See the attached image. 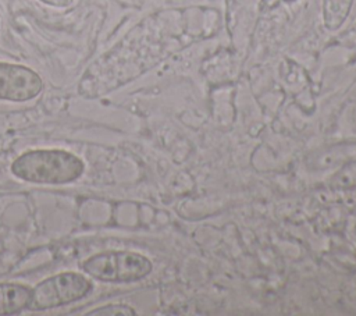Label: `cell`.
I'll use <instances>...</instances> for the list:
<instances>
[{
  "label": "cell",
  "instance_id": "6da1fadb",
  "mask_svg": "<svg viewBox=\"0 0 356 316\" xmlns=\"http://www.w3.org/2000/svg\"><path fill=\"white\" fill-rule=\"evenodd\" d=\"M83 171L82 159L63 149L28 150L11 164L13 175L33 184H68L76 181Z\"/></svg>",
  "mask_w": 356,
  "mask_h": 316
},
{
  "label": "cell",
  "instance_id": "7a4b0ae2",
  "mask_svg": "<svg viewBox=\"0 0 356 316\" xmlns=\"http://www.w3.org/2000/svg\"><path fill=\"white\" fill-rule=\"evenodd\" d=\"M152 262L135 252H102L82 262V270L104 283H134L152 271Z\"/></svg>",
  "mask_w": 356,
  "mask_h": 316
},
{
  "label": "cell",
  "instance_id": "3957f363",
  "mask_svg": "<svg viewBox=\"0 0 356 316\" xmlns=\"http://www.w3.org/2000/svg\"><path fill=\"white\" fill-rule=\"evenodd\" d=\"M92 291V283L82 274L74 271L50 276L32 288V299L28 309L46 310L68 305Z\"/></svg>",
  "mask_w": 356,
  "mask_h": 316
},
{
  "label": "cell",
  "instance_id": "277c9868",
  "mask_svg": "<svg viewBox=\"0 0 356 316\" xmlns=\"http://www.w3.org/2000/svg\"><path fill=\"white\" fill-rule=\"evenodd\" d=\"M43 89L40 75L21 64L0 61V100L28 102Z\"/></svg>",
  "mask_w": 356,
  "mask_h": 316
},
{
  "label": "cell",
  "instance_id": "5b68a950",
  "mask_svg": "<svg viewBox=\"0 0 356 316\" xmlns=\"http://www.w3.org/2000/svg\"><path fill=\"white\" fill-rule=\"evenodd\" d=\"M31 299V287L15 283H0V316L15 315L28 309Z\"/></svg>",
  "mask_w": 356,
  "mask_h": 316
},
{
  "label": "cell",
  "instance_id": "8992f818",
  "mask_svg": "<svg viewBox=\"0 0 356 316\" xmlns=\"http://www.w3.org/2000/svg\"><path fill=\"white\" fill-rule=\"evenodd\" d=\"M353 0H323V22L330 31H337L348 18Z\"/></svg>",
  "mask_w": 356,
  "mask_h": 316
},
{
  "label": "cell",
  "instance_id": "52a82bcc",
  "mask_svg": "<svg viewBox=\"0 0 356 316\" xmlns=\"http://www.w3.org/2000/svg\"><path fill=\"white\" fill-rule=\"evenodd\" d=\"M88 316H111V315H124V316H134L135 310L129 305L125 303H107L99 306L86 313Z\"/></svg>",
  "mask_w": 356,
  "mask_h": 316
},
{
  "label": "cell",
  "instance_id": "ba28073f",
  "mask_svg": "<svg viewBox=\"0 0 356 316\" xmlns=\"http://www.w3.org/2000/svg\"><path fill=\"white\" fill-rule=\"evenodd\" d=\"M39 1H42V3H44V4H49V6H51V7L65 8V7L71 6L74 0H39Z\"/></svg>",
  "mask_w": 356,
  "mask_h": 316
},
{
  "label": "cell",
  "instance_id": "9c48e42d",
  "mask_svg": "<svg viewBox=\"0 0 356 316\" xmlns=\"http://www.w3.org/2000/svg\"><path fill=\"white\" fill-rule=\"evenodd\" d=\"M282 1H286V3H291V1H296V0H282Z\"/></svg>",
  "mask_w": 356,
  "mask_h": 316
}]
</instances>
